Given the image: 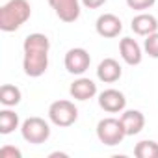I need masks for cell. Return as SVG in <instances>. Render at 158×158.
<instances>
[{"label": "cell", "mask_w": 158, "mask_h": 158, "mask_svg": "<svg viewBox=\"0 0 158 158\" xmlns=\"http://www.w3.org/2000/svg\"><path fill=\"white\" fill-rule=\"evenodd\" d=\"M50 8L54 10L56 17L63 23H74L78 21V17H80V6L82 2L80 0H48Z\"/></svg>", "instance_id": "7"}, {"label": "cell", "mask_w": 158, "mask_h": 158, "mask_svg": "<svg viewBox=\"0 0 158 158\" xmlns=\"http://www.w3.org/2000/svg\"><path fill=\"white\" fill-rule=\"evenodd\" d=\"M97 138H99L101 143H104L108 147L119 145L127 138V132H125V127H123L121 119H115V117L101 119L97 123Z\"/></svg>", "instance_id": "3"}, {"label": "cell", "mask_w": 158, "mask_h": 158, "mask_svg": "<svg viewBox=\"0 0 158 158\" xmlns=\"http://www.w3.org/2000/svg\"><path fill=\"white\" fill-rule=\"evenodd\" d=\"M21 121H19V114H15L11 108H4L2 112H0V134H11L15 128H19Z\"/></svg>", "instance_id": "15"}, {"label": "cell", "mask_w": 158, "mask_h": 158, "mask_svg": "<svg viewBox=\"0 0 158 158\" xmlns=\"http://www.w3.org/2000/svg\"><path fill=\"white\" fill-rule=\"evenodd\" d=\"M134 154L138 158H158V143L154 139H141L136 143Z\"/></svg>", "instance_id": "18"}, {"label": "cell", "mask_w": 158, "mask_h": 158, "mask_svg": "<svg viewBox=\"0 0 158 158\" xmlns=\"http://www.w3.org/2000/svg\"><path fill=\"white\" fill-rule=\"evenodd\" d=\"M121 74H123V69H121L119 61L114 60V58H104L99 63V67H97V78L101 82H104V84L117 82L121 78Z\"/></svg>", "instance_id": "12"}, {"label": "cell", "mask_w": 158, "mask_h": 158, "mask_svg": "<svg viewBox=\"0 0 158 158\" xmlns=\"http://www.w3.org/2000/svg\"><path fill=\"white\" fill-rule=\"evenodd\" d=\"M119 54L127 65H139L143 60V50L139 43L132 37H123L119 41Z\"/></svg>", "instance_id": "10"}, {"label": "cell", "mask_w": 158, "mask_h": 158, "mask_svg": "<svg viewBox=\"0 0 158 158\" xmlns=\"http://www.w3.org/2000/svg\"><path fill=\"white\" fill-rule=\"evenodd\" d=\"M24 74L30 78H39L48 69V52L45 50H24L23 58Z\"/></svg>", "instance_id": "5"}, {"label": "cell", "mask_w": 158, "mask_h": 158, "mask_svg": "<svg viewBox=\"0 0 158 158\" xmlns=\"http://www.w3.org/2000/svg\"><path fill=\"white\" fill-rule=\"evenodd\" d=\"M32 17V6L28 0H10L0 8V30L15 32Z\"/></svg>", "instance_id": "1"}, {"label": "cell", "mask_w": 158, "mask_h": 158, "mask_svg": "<svg viewBox=\"0 0 158 158\" xmlns=\"http://www.w3.org/2000/svg\"><path fill=\"white\" fill-rule=\"evenodd\" d=\"M143 48H145V52L149 54V58L158 60V32H154V34H151V35L145 37Z\"/></svg>", "instance_id": "19"}, {"label": "cell", "mask_w": 158, "mask_h": 158, "mask_svg": "<svg viewBox=\"0 0 158 158\" xmlns=\"http://www.w3.org/2000/svg\"><path fill=\"white\" fill-rule=\"evenodd\" d=\"M127 136H136L143 130L145 127V115L139 110H123V115L119 117Z\"/></svg>", "instance_id": "14"}, {"label": "cell", "mask_w": 158, "mask_h": 158, "mask_svg": "<svg viewBox=\"0 0 158 158\" xmlns=\"http://www.w3.org/2000/svg\"><path fill=\"white\" fill-rule=\"evenodd\" d=\"M48 119L52 125L60 127V128H67L71 125L76 123L78 119V108L74 106V102L71 101H54L50 106H48Z\"/></svg>", "instance_id": "2"}, {"label": "cell", "mask_w": 158, "mask_h": 158, "mask_svg": "<svg viewBox=\"0 0 158 158\" xmlns=\"http://www.w3.org/2000/svg\"><path fill=\"white\" fill-rule=\"evenodd\" d=\"M21 156H23V152L13 145H4L0 149V158H21Z\"/></svg>", "instance_id": "21"}, {"label": "cell", "mask_w": 158, "mask_h": 158, "mask_svg": "<svg viewBox=\"0 0 158 158\" xmlns=\"http://www.w3.org/2000/svg\"><path fill=\"white\" fill-rule=\"evenodd\" d=\"M23 50H45V52H48L50 50V41L45 34L35 32V34L26 35V39L23 43Z\"/></svg>", "instance_id": "17"}, {"label": "cell", "mask_w": 158, "mask_h": 158, "mask_svg": "<svg viewBox=\"0 0 158 158\" xmlns=\"http://www.w3.org/2000/svg\"><path fill=\"white\" fill-rule=\"evenodd\" d=\"M21 134H23V139L24 141L34 143V145H39V143H45L50 138V125L43 117L34 115V117H28V119L23 121Z\"/></svg>", "instance_id": "4"}, {"label": "cell", "mask_w": 158, "mask_h": 158, "mask_svg": "<svg viewBox=\"0 0 158 158\" xmlns=\"http://www.w3.org/2000/svg\"><path fill=\"white\" fill-rule=\"evenodd\" d=\"M80 2H82V6L88 8V10H99L101 6L106 4V0H80Z\"/></svg>", "instance_id": "22"}, {"label": "cell", "mask_w": 158, "mask_h": 158, "mask_svg": "<svg viewBox=\"0 0 158 158\" xmlns=\"http://www.w3.org/2000/svg\"><path fill=\"white\" fill-rule=\"evenodd\" d=\"M63 65L67 69V73L71 74H76V76H82L89 65H91V56L86 48H80V47H76V48H69L65 58H63Z\"/></svg>", "instance_id": "6"}, {"label": "cell", "mask_w": 158, "mask_h": 158, "mask_svg": "<svg viewBox=\"0 0 158 158\" xmlns=\"http://www.w3.org/2000/svg\"><path fill=\"white\" fill-rule=\"evenodd\" d=\"M130 28H132V32L136 35L147 37V35L158 32V19L154 15H151V13H139V15H136L132 19Z\"/></svg>", "instance_id": "13"}, {"label": "cell", "mask_w": 158, "mask_h": 158, "mask_svg": "<svg viewBox=\"0 0 158 158\" xmlns=\"http://www.w3.org/2000/svg\"><path fill=\"white\" fill-rule=\"evenodd\" d=\"M95 30H97V34H99L101 37H104V39H114V37H117V35L121 34L123 23H121V19H119L117 15H114V13H102V15L97 19V23H95Z\"/></svg>", "instance_id": "8"}, {"label": "cell", "mask_w": 158, "mask_h": 158, "mask_svg": "<svg viewBox=\"0 0 158 158\" xmlns=\"http://www.w3.org/2000/svg\"><path fill=\"white\" fill-rule=\"evenodd\" d=\"M156 0H127V6L130 10H136V11H145L149 8L154 6Z\"/></svg>", "instance_id": "20"}, {"label": "cell", "mask_w": 158, "mask_h": 158, "mask_svg": "<svg viewBox=\"0 0 158 158\" xmlns=\"http://www.w3.org/2000/svg\"><path fill=\"white\" fill-rule=\"evenodd\" d=\"M21 99H23V93H21V89L17 86L4 84L2 88H0V102H2L4 106L13 108V106H17L21 102Z\"/></svg>", "instance_id": "16"}, {"label": "cell", "mask_w": 158, "mask_h": 158, "mask_svg": "<svg viewBox=\"0 0 158 158\" xmlns=\"http://www.w3.org/2000/svg\"><path fill=\"white\" fill-rule=\"evenodd\" d=\"M99 106L108 112V114H117V112H123L125 106H127V97L119 91V89H104L101 95H99Z\"/></svg>", "instance_id": "9"}, {"label": "cell", "mask_w": 158, "mask_h": 158, "mask_svg": "<svg viewBox=\"0 0 158 158\" xmlns=\"http://www.w3.org/2000/svg\"><path fill=\"white\" fill-rule=\"evenodd\" d=\"M69 93L74 101H89L97 95V84L91 80V78H86V76H80L71 84L69 88Z\"/></svg>", "instance_id": "11"}]
</instances>
